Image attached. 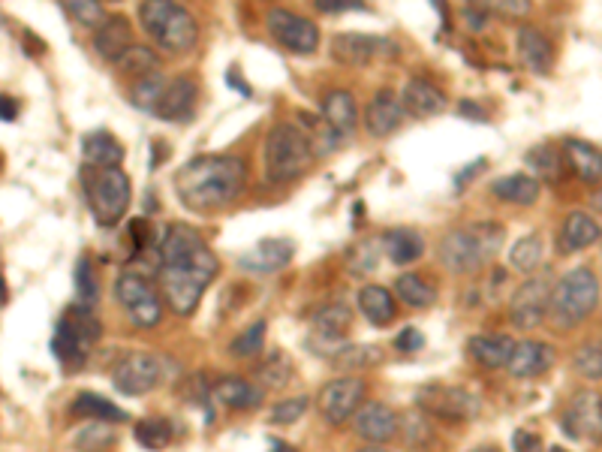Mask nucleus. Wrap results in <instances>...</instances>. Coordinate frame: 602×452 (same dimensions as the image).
<instances>
[{
	"instance_id": "c03bdc74",
	"label": "nucleus",
	"mask_w": 602,
	"mask_h": 452,
	"mask_svg": "<svg viewBox=\"0 0 602 452\" xmlns=\"http://www.w3.org/2000/svg\"><path fill=\"white\" fill-rule=\"evenodd\" d=\"M118 70L136 82V79H142V76H148V73H157V55H154L148 46H133V49L118 61Z\"/></svg>"
},
{
	"instance_id": "5fc2aeb1",
	"label": "nucleus",
	"mask_w": 602,
	"mask_h": 452,
	"mask_svg": "<svg viewBox=\"0 0 602 452\" xmlns=\"http://www.w3.org/2000/svg\"><path fill=\"white\" fill-rule=\"evenodd\" d=\"M395 347L401 350V353H416V350H422L425 347V335L419 332V329H404V332H398V338H395Z\"/></svg>"
},
{
	"instance_id": "e2e57ef3",
	"label": "nucleus",
	"mask_w": 602,
	"mask_h": 452,
	"mask_svg": "<svg viewBox=\"0 0 602 452\" xmlns=\"http://www.w3.org/2000/svg\"><path fill=\"white\" fill-rule=\"evenodd\" d=\"M359 452H386L383 446H365V449H359Z\"/></svg>"
},
{
	"instance_id": "39448f33",
	"label": "nucleus",
	"mask_w": 602,
	"mask_h": 452,
	"mask_svg": "<svg viewBox=\"0 0 602 452\" xmlns=\"http://www.w3.org/2000/svg\"><path fill=\"white\" fill-rule=\"evenodd\" d=\"M139 25L166 52H190L199 40L196 19L175 0H145L139 7Z\"/></svg>"
},
{
	"instance_id": "6e6d98bb",
	"label": "nucleus",
	"mask_w": 602,
	"mask_h": 452,
	"mask_svg": "<svg viewBox=\"0 0 602 452\" xmlns=\"http://www.w3.org/2000/svg\"><path fill=\"white\" fill-rule=\"evenodd\" d=\"M512 449H515V452H542V437L521 428V431L512 434Z\"/></svg>"
},
{
	"instance_id": "c9c22d12",
	"label": "nucleus",
	"mask_w": 602,
	"mask_h": 452,
	"mask_svg": "<svg viewBox=\"0 0 602 452\" xmlns=\"http://www.w3.org/2000/svg\"><path fill=\"white\" fill-rule=\"evenodd\" d=\"M73 413L85 416V419H97V422H127L130 416L112 404L109 398L97 395V392H79V398L73 401Z\"/></svg>"
},
{
	"instance_id": "0eeeda50",
	"label": "nucleus",
	"mask_w": 602,
	"mask_h": 452,
	"mask_svg": "<svg viewBox=\"0 0 602 452\" xmlns=\"http://www.w3.org/2000/svg\"><path fill=\"white\" fill-rule=\"evenodd\" d=\"M82 187L88 196V208L91 217L97 220V226H115L130 205V178L124 175L121 166H88L82 169Z\"/></svg>"
},
{
	"instance_id": "412c9836",
	"label": "nucleus",
	"mask_w": 602,
	"mask_h": 452,
	"mask_svg": "<svg viewBox=\"0 0 602 452\" xmlns=\"http://www.w3.org/2000/svg\"><path fill=\"white\" fill-rule=\"evenodd\" d=\"M94 49L100 58L118 64L133 49V25L124 16H109L94 34Z\"/></svg>"
},
{
	"instance_id": "8fccbe9b",
	"label": "nucleus",
	"mask_w": 602,
	"mask_h": 452,
	"mask_svg": "<svg viewBox=\"0 0 602 452\" xmlns=\"http://www.w3.org/2000/svg\"><path fill=\"white\" fill-rule=\"evenodd\" d=\"M470 7L476 10H491L506 19H524L533 10V0H470Z\"/></svg>"
},
{
	"instance_id": "5701e85b",
	"label": "nucleus",
	"mask_w": 602,
	"mask_h": 452,
	"mask_svg": "<svg viewBox=\"0 0 602 452\" xmlns=\"http://www.w3.org/2000/svg\"><path fill=\"white\" fill-rule=\"evenodd\" d=\"M551 365H554V350L548 344H542V341H518L506 368H509L512 377L527 380V377L545 374Z\"/></svg>"
},
{
	"instance_id": "69168bd1",
	"label": "nucleus",
	"mask_w": 602,
	"mask_h": 452,
	"mask_svg": "<svg viewBox=\"0 0 602 452\" xmlns=\"http://www.w3.org/2000/svg\"><path fill=\"white\" fill-rule=\"evenodd\" d=\"M277 452H292V449H286V446H280V440H277Z\"/></svg>"
},
{
	"instance_id": "4468645a",
	"label": "nucleus",
	"mask_w": 602,
	"mask_h": 452,
	"mask_svg": "<svg viewBox=\"0 0 602 452\" xmlns=\"http://www.w3.org/2000/svg\"><path fill=\"white\" fill-rule=\"evenodd\" d=\"M560 428L566 437L581 443L602 440V398L596 392H578L563 410Z\"/></svg>"
},
{
	"instance_id": "20e7f679",
	"label": "nucleus",
	"mask_w": 602,
	"mask_h": 452,
	"mask_svg": "<svg viewBox=\"0 0 602 452\" xmlns=\"http://www.w3.org/2000/svg\"><path fill=\"white\" fill-rule=\"evenodd\" d=\"M317 157V148L305 130L295 124H274L265 136L262 160H265V175L268 181H292L301 178Z\"/></svg>"
},
{
	"instance_id": "a19ab883",
	"label": "nucleus",
	"mask_w": 602,
	"mask_h": 452,
	"mask_svg": "<svg viewBox=\"0 0 602 452\" xmlns=\"http://www.w3.org/2000/svg\"><path fill=\"white\" fill-rule=\"evenodd\" d=\"M542 254H545L542 239H539V236H524V239H518V242L512 245V251H509V266H512L515 272H521V275H530V272L539 269Z\"/></svg>"
},
{
	"instance_id": "f704fd0d",
	"label": "nucleus",
	"mask_w": 602,
	"mask_h": 452,
	"mask_svg": "<svg viewBox=\"0 0 602 452\" xmlns=\"http://www.w3.org/2000/svg\"><path fill=\"white\" fill-rule=\"evenodd\" d=\"M395 293L407 308H431L437 302V287L416 272H407L395 281Z\"/></svg>"
},
{
	"instance_id": "2eb2a0df",
	"label": "nucleus",
	"mask_w": 602,
	"mask_h": 452,
	"mask_svg": "<svg viewBox=\"0 0 602 452\" xmlns=\"http://www.w3.org/2000/svg\"><path fill=\"white\" fill-rule=\"evenodd\" d=\"M350 326H353V311L344 302H332L314 314V332L308 338V347L332 359L344 347V335L350 332Z\"/></svg>"
},
{
	"instance_id": "9d476101",
	"label": "nucleus",
	"mask_w": 602,
	"mask_h": 452,
	"mask_svg": "<svg viewBox=\"0 0 602 452\" xmlns=\"http://www.w3.org/2000/svg\"><path fill=\"white\" fill-rule=\"evenodd\" d=\"M416 404L437 416V419H449V422H467V419H476L482 404L479 398L470 392V389H461V386H422L416 392Z\"/></svg>"
},
{
	"instance_id": "72a5a7b5",
	"label": "nucleus",
	"mask_w": 602,
	"mask_h": 452,
	"mask_svg": "<svg viewBox=\"0 0 602 452\" xmlns=\"http://www.w3.org/2000/svg\"><path fill=\"white\" fill-rule=\"evenodd\" d=\"M359 308L368 317V323H374V326H389L395 320V299L380 284H368L359 293Z\"/></svg>"
},
{
	"instance_id": "7ed1b4c3",
	"label": "nucleus",
	"mask_w": 602,
	"mask_h": 452,
	"mask_svg": "<svg viewBox=\"0 0 602 452\" xmlns=\"http://www.w3.org/2000/svg\"><path fill=\"white\" fill-rule=\"evenodd\" d=\"M503 239H506V230L500 223H491V220L470 223V226H461V230H452L440 242V260L455 275H473L488 260H494V254L503 248Z\"/></svg>"
},
{
	"instance_id": "423d86ee",
	"label": "nucleus",
	"mask_w": 602,
	"mask_h": 452,
	"mask_svg": "<svg viewBox=\"0 0 602 452\" xmlns=\"http://www.w3.org/2000/svg\"><path fill=\"white\" fill-rule=\"evenodd\" d=\"M599 302V281L587 266H578L572 272H566L554 290H551V305H548V317L557 329H572L578 326L584 317L593 314Z\"/></svg>"
},
{
	"instance_id": "b1692460",
	"label": "nucleus",
	"mask_w": 602,
	"mask_h": 452,
	"mask_svg": "<svg viewBox=\"0 0 602 452\" xmlns=\"http://www.w3.org/2000/svg\"><path fill=\"white\" fill-rule=\"evenodd\" d=\"M515 52L518 61L530 70V73H548L554 67V49L548 43V37H542L536 28H518L515 34Z\"/></svg>"
},
{
	"instance_id": "de8ad7c7",
	"label": "nucleus",
	"mask_w": 602,
	"mask_h": 452,
	"mask_svg": "<svg viewBox=\"0 0 602 452\" xmlns=\"http://www.w3.org/2000/svg\"><path fill=\"white\" fill-rule=\"evenodd\" d=\"M76 293H79V302L82 305H97V299H100V278H97V272H94V263H91V257H82L79 263H76Z\"/></svg>"
},
{
	"instance_id": "4d7b16f0",
	"label": "nucleus",
	"mask_w": 602,
	"mask_h": 452,
	"mask_svg": "<svg viewBox=\"0 0 602 452\" xmlns=\"http://www.w3.org/2000/svg\"><path fill=\"white\" fill-rule=\"evenodd\" d=\"M130 239H133V254H142L148 248V239H151V226L145 220H133L130 223Z\"/></svg>"
},
{
	"instance_id": "393cba45",
	"label": "nucleus",
	"mask_w": 602,
	"mask_h": 452,
	"mask_svg": "<svg viewBox=\"0 0 602 452\" xmlns=\"http://www.w3.org/2000/svg\"><path fill=\"white\" fill-rule=\"evenodd\" d=\"M401 100H404V109L416 118H434L446 109V94L425 79H410Z\"/></svg>"
},
{
	"instance_id": "dca6fc26",
	"label": "nucleus",
	"mask_w": 602,
	"mask_h": 452,
	"mask_svg": "<svg viewBox=\"0 0 602 452\" xmlns=\"http://www.w3.org/2000/svg\"><path fill=\"white\" fill-rule=\"evenodd\" d=\"M332 58L344 67H368L377 58L395 55V43L374 37V34H359V31H344L332 40L329 46Z\"/></svg>"
},
{
	"instance_id": "4c0bfd02",
	"label": "nucleus",
	"mask_w": 602,
	"mask_h": 452,
	"mask_svg": "<svg viewBox=\"0 0 602 452\" xmlns=\"http://www.w3.org/2000/svg\"><path fill=\"white\" fill-rule=\"evenodd\" d=\"M256 380H259L262 389H283L292 380V362H289V356L283 350L268 353L259 362V368H256Z\"/></svg>"
},
{
	"instance_id": "6e6552de",
	"label": "nucleus",
	"mask_w": 602,
	"mask_h": 452,
	"mask_svg": "<svg viewBox=\"0 0 602 452\" xmlns=\"http://www.w3.org/2000/svg\"><path fill=\"white\" fill-rule=\"evenodd\" d=\"M97 338H100V323L91 305H82V302L70 305L55 329V341H52L55 359L73 374L88 362V353L97 344Z\"/></svg>"
},
{
	"instance_id": "603ef678",
	"label": "nucleus",
	"mask_w": 602,
	"mask_h": 452,
	"mask_svg": "<svg viewBox=\"0 0 602 452\" xmlns=\"http://www.w3.org/2000/svg\"><path fill=\"white\" fill-rule=\"evenodd\" d=\"M380 248H383V245H374V242H362V245H356V248L350 251V269H353L356 275H368V272H374L377 263H380Z\"/></svg>"
},
{
	"instance_id": "cd10ccee",
	"label": "nucleus",
	"mask_w": 602,
	"mask_h": 452,
	"mask_svg": "<svg viewBox=\"0 0 602 452\" xmlns=\"http://www.w3.org/2000/svg\"><path fill=\"white\" fill-rule=\"evenodd\" d=\"M599 236H602V230H599V223H596L590 214H584V211H572V214L563 220V230H560V248H563L566 254H572V251H584V248L596 245Z\"/></svg>"
},
{
	"instance_id": "f8f14e48",
	"label": "nucleus",
	"mask_w": 602,
	"mask_h": 452,
	"mask_svg": "<svg viewBox=\"0 0 602 452\" xmlns=\"http://www.w3.org/2000/svg\"><path fill=\"white\" fill-rule=\"evenodd\" d=\"M163 380V365L157 356L151 353H127L115 368H112V383L118 392L130 395V398H139V395H148L160 386Z\"/></svg>"
},
{
	"instance_id": "49530a36",
	"label": "nucleus",
	"mask_w": 602,
	"mask_h": 452,
	"mask_svg": "<svg viewBox=\"0 0 602 452\" xmlns=\"http://www.w3.org/2000/svg\"><path fill=\"white\" fill-rule=\"evenodd\" d=\"M61 7L67 10V16L73 22H79L82 28H100L106 22L103 4L100 0H61Z\"/></svg>"
},
{
	"instance_id": "1a4fd4ad",
	"label": "nucleus",
	"mask_w": 602,
	"mask_h": 452,
	"mask_svg": "<svg viewBox=\"0 0 602 452\" xmlns=\"http://www.w3.org/2000/svg\"><path fill=\"white\" fill-rule=\"evenodd\" d=\"M115 299L118 305L127 311L130 323L136 329H154L163 320V296L157 293V287L139 275V272H124L115 281Z\"/></svg>"
},
{
	"instance_id": "7c9ffc66",
	"label": "nucleus",
	"mask_w": 602,
	"mask_h": 452,
	"mask_svg": "<svg viewBox=\"0 0 602 452\" xmlns=\"http://www.w3.org/2000/svg\"><path fill=\"white\" fill-rule=\"evenodd\" d=\"M82 157L88 166H97V169H106V166H121L124 160V148L121 142L106 133V130H94L82 139Z\"/></svg>"
},
{
	"instance_id": "338daca9",
	"label": "nucleus",
	"mask_w": 602,
	"mask_h": 452,
	"mask_svg": "<svg viewBox=\"0 0 602 452\" xmlns=\"http://www.w3.org/2000/svg\"><path fill=\"white\" fill-rule=\"evenodd\" d=\"M551 452H566V449H551Z\"/></svg>"
},
{
	"instance_id": "864d4df0",
	"label": "nucleus",
	"mask_w": 602,
	"mask_h": 452,
	"mask_svg": "<svg viewBox=\"0 0 602 452\" xmlns=\"http://www.w3.org/2000/svg\"><path fill=\"white\" fill-rule=\"evenodd\" d=\"M314 7L326 16H341V13H365V0H314Z\"/></svg>"
},
{
	"instance_id": "c85d7f7f",
	"label": "nucleus",
	"mask_w": 602,
	"mask_h": 452,
	"mask_svg": "<svg viewBox=\"0 0 602 452\" xmlns=\"http://www.w3.org/2000/svg\"><path fill=\"white\" fill-rule=\"evenodd\" d=\"M515 350V341L509 335H473L467 341V353L482 365V368H503L509 365V356Z\"/></svg>"
},
{
	"instance_id": "13d9d810",
	"label": "nucleus",
	"mask_w": 602,
	"mask_h": 452,
	"mask_svg": "<svg viewBox=\"0 0 602 452\" xmlns=\"http://www.w3.org/2000/svg\"><path fill=\"white\" fill-rule=\"evenodd\" d=\"M458 112H461L464 118H476V121H485V118H488V115H485V112H479V109H476V103H470V100H464Z\"/></svg>"
},
{
	"instance_id": "e433bc0d",
	"label": "nucleus",
	"mask_w": 602,
	"mask_h": 452,
	"mask_svg": "<svg viewBox=\"0 0 602 452\" xmlns=\"http://www.w3.org/2000/svg\"><path fill=\"white\" fill-rule=\"evenodd\" d=\"M386 356L380 347L374 344H344L335 356H332V365L338 371H362V368H374L380 365Z\"/></svg>"
},
{
	"instance_id": "3c124183",
	"label": "nucleus",
	"mask_w": 602,
	"mask_h": 452,
	"mask_svg": "<svg viewBox=\"0 0 602 452\" xmlns=\"http://www.w3.org/2000/svg\"><path fill=\"white\" fill-rule=\"evenodd\" d=\"M305 410H308V398H305V395L283 398V401H277V404L271 407L268 419H271L274 425H292V422H298L301 416H305Z\"/></svg>"
},
{
	"instance_id": "bb28decb",
	"label": "nucleus",
	"mask_w": 602,
	"mask_h": 452,
	"mask_svg": "<svg viewBox=\"0 0 602 452\" xmlns=\"http://www.w3.org/2000/svg\"><path fill=\"white\" fill-rule=\"evenodd\" d=\"M380 245H383L386 257L395 266H410V263H416L425 254V239L416 230H410V226H398V230L383 233Z\"/></svg>"
},
{
	"instance_id": "09e8293b",
	"label": "nucleus",
	"mask_w": 602,
	"mask_h": 452,
	"mask_svg": "<svg viewBox=\"0 0 602 452\" xmlns=\"http://www.w3.org/2000/svg\"><path fill=\"white\" fill-rule=\"evenodd\" d=\"M575 371L587 380H602V347L599 344H584L578 347L575 359H572Z\"/></svg>"
},
{
	"instance_id": "a18cd8bd",
	"label": "nucleus",
	"mask_w": 602,
	"mask_h": 452,
	"mask_svg": "<svg viewBox=\"0 0 602 452\" xmlns=\"http://www.w3.org/2000/svg\"><path fill=\"white\" fill-rule=\"evenodd\" d=\"M115 443V431L109 422H91L76 434V449L79 452H106Z\"/></svg>"
},
{
	"instance_id": "9b49d317",
	"label": "nucleus",
	"mask_w": 602,
	"mask_h": 452,
	"mask_svg": "<svg viewBox=\"0 0 602 452\" xmlns=\"http://www.w3.org/2000/svg\"><path fill=\"white\" fill-rule=\"evenodd\" d=\"M265 28L283 49L295 55H314L320 46V28L311 19L295 16L289 10H271L265 16Z\"/></svg>"
},
{
	"instance_id": "0e129e2a",
	"label": "nucleus",
	"mask_w": 602,
	"mask_h": 452,
	"mask_svg": "<svg viewBox=\"0 0 602 452\" xmlns=\"http://www.w3.org/2000/svg\"><path fill=\"white\" fill-rule=\"evenodd\" d=\"M593 205H596V208L602 211V193H596V196H593Z\"/></svg>"
},
{
	"instance_id": "58836bf2",
	"label": "nucleus",
	"mask_w": 602,
	"mask_h": 452,
	"mask_svg": "<svg viewBox=\"0 0 602 452\" xmlns=\"http://www.w3.org/2000/svg\"><path fill=\"white\" fill-rule=\"evenodd\" d=\"M166 88H169V82H166V79L160 76V70H157V73H148V76L136 79L130 97H133V103H136L142 112L154 115L157 106H160V100H163V94H166Z\"/></svg>"
},
{
	"instance_id": "c756f323",
	"label": "nucleus",
	"mask_w": 602,
	"mask_h": 452,
	"mask_svg": "<svg viewBox=\"0 0 602 452\" xmlns=\"http://www.w3.org/2000/svg\"><path fill=\"white\" fill-rule=\"evenodd\" d=\"M214 398L229 407V410H256L262 404V392L259 386H253L250 380L241 377H223L214 383Z\"/></svg>"
},
{
	"instance_id": "f03ea898",
	"label": "nucleus",
	"mask_w": 602,
	"mask_h": 452,
	"mask_svg": "<svg viewBox=\"0 0 602 452\" xmlns=\"http://www.w3.org/2000/svg\"><path fill=\"white\" fill-rule=\"evenodd\" d=\"M247 184V163L232 154H199L175 175V193L190 211H217L238 199Z\"/></svg>"
},
{
	"instance_id": "6ab92c4d",
	"label": "nucleus",
	"mask_w": 602,
	"mask_h": 452,
	"mask_svg": "<svg viewBox=\"0 0 602 452\" xmlns=\"http://www.w3.org/2000/svg\"><path fill=\"white\" fill-rule=\"evenodd\" d=\"M398 425H401L398 413H395L389 404H383V401H365V404L359 407V413L353 416L356 434L365 437V440H371V443H386V440H392V437L398 434Z\"/></svg>"
},
{
	"instance_id": "bf43d9fd",
	"label": "nucleus",
	"mask_w": 602,
	"mask_h": 452,
	"mask_svg": "<svg viewBox=\"0 0 602 452\" xmlns=\"http://www.w3.org/2000/svg\"><path fill=\"white\" fill-rule=\"evenodd\" d=\"M0 106H4V121H7V124H10V121H16V115H19V109H16V100L4 97V100H0Z\"/></svg>"
},
{
	"instance_id": "a878e982",
	"label": "nucleus",
	"mask_w": 602,
	"mask_h": 452,
	"mask_svg": "<svg viewBox=\"0 0 602 452\" xmlns=\"http://www.w3.org/2000/svg\"><path fill=\"white\" fill-rule=\"evenodd\" d=\"M323 118L326 124L344 139L356 130V121H359V106H356V97L350 91H329L323 97Z\"/></svg>"
},
{
	"instance_id": "473e14b6",
	"label": "nucleus",
	"mask_w": 602,
	"mask_h": 452,
	"mask_svg": "<svg viewBox=\"0 0 602 452\" xmlns=\"http://www.w3.org/2000/svg\"><path fill=\"white\" fill-rule=\"evenodd\" d=\"M566 160L572 163L581 181L596 184L602 178V151L596 145L581 139H566Z\"/></svg>"
},
{
	"instance_id": "f3484780",
	"label": "nucleus",
	"mask_w": 602,
	"mask_h": 452,
	"mask_svg": "<svg viewBox=\"0 0 602 452\" xmlns=\"http://www.w3.org/2000/svg\"><path fill=\"white\" fill-rule=\"evenodd\" d=\"M551 290L554 287L545 278H533V281L521 284L509 302V323L518 329H536L542 323V317L548 314Z\"/></svg>"
},
{
	"instance_id": "79ce46f5",
	"label": "nucleus",
	"mask_w": 602,
	"mask_h": 452,
	"mask_svg": "<svg viewBox=\"0 0 602 452\" xmlns=\"http://www.w3.org/2000/svg\"><path fill=\"white\" fill-rule=\"evenodd\" d=\"M133 434H136V440H139L145 449H163V446L172 443V434H175V431H172V422H169L166 416H145V419L136 422Z\"/></svg>"
},
{
	"instance_id": "37998d69",
	"label": "nucleus",
	"mask_w": 602,
	"mask_h": 452,
	"mask_svg": "<svg viewBox=\"0 0 602 452\" xmlns=\"http://www.w3.org/2000/svg\"><path fill=\"white\" fill-rule=\"evenodd\" d=\"M262 344H265V320H256L253 326H247L241 335L229 341V353L235 359H253L262 353Z\"/></svg>"
},
{
	"instance_id": "052dcab7",
	"label": "nucleus",
	"mask_w": 602,
	"mask_h": 452,
	"mask_svg": "<svg viewBox=\"0 0 602 452\" xmlns=\"http://www.w3.org/2000/svg\"><path fill=\"white\" fill-rule=\"evenodd\" d=\"M479 169H485V160H476V166H473V169H464V172L458 175V187H464L467 181H473V175H476Z\"/></svg>"
},
{
	"instance_id": "a211bd4d",
	"label": "nucleus",
	"mask_w": 602,
	"mask_h": 452,
	"mask_svg": "<svg viewBox=\"0 0 602 452\" xmlns=\"http://www.w3.org/2000/svg\"><path fill=\"white\" fill-rule=\"evenodd\" d=\"M292 257H295V245L289 239H262L238 257V266L253 275H271L289 266Z\"/></svg>"
},
{
	"instance_id": "ea45409f",
	"label": "nucleus",
	"mask_w": 602,
	"mask_h": 452,
	"mask_svg": "<svg viewBox=\"0 0 602 452\" xmlns=\"http://www.w3.org/2000/svg\"><path fill=\"white\" fill-rule=\"evenodd\" d=\"M527 163H530V169H533L539 178H545L548 184H557V181L563 178V166H566L563 154H557V148H551V145H536V148H530Z\"/></svg>"
},
{
	"instance_id": "2f4dec72",
	"label": "nucleus",
	"mask_w": 602,
	"mask_h": 452,
	"mask_svg": "<svg viewBox=\"0 0 602 452\" xmlns=\"http://www.w3.org/2000/svg\"><path fill=\"white\" fill-rule=\"evenodd\" d=\"M491 193L503 202H512V205H533L539 199V181L524 175V172H512V175H503L491 184Z\"/></svg>"
},
{
	"instance_id": "ddd939ff",
	"label": "nucleus",
	"mask_w": 602,
	"mask_h": 452,
	"mask_svg": "<svg viewBox=\"0 0 602 452\" xmlns=\"http://www.w3.org/2000/svg\"><path fill=\"white\" fill-rule=\"evenodd\" d=\"M365 380L362 377H338L329 380L320 389V413L332 422V425H344L347 419H353L359 413V407L365 404Z\"/></svg>"
},
{
	"instance_id": "aec40b11",
	"label": "nucleus",
	"mask_w": 602,
	"mask_h": 452,
	"mask_svg": "<svg viewBox=\"0 0 602 452\" xmlns=\"http://www.w3.org/2000/svg\"><path fill=\"white\" fill-rule=\"evenodd\" d=\"M404 115H407L404 100H401L395 91L383 88V91L374 94V100H371L368 109H365V127H368L371 136L383 139V136H392V133L401 127Z\"/></svg>"
},
{
	"instance_id": "f257e3e1",
	"label": "nucleus",
	"mask_w": 602,
	"mask_h": 452,
	"mask_svg": "<svg viewBox=\"0 0 602 452\" xmlns=\"http://www.w3.org/2000/svg\"><path fill=\"white\" fill-rule=\"evenodd\" d=\"M157 266H160L163 299L181 317H190L199 308L202 293L220 272V263L208 251L202 236L184 223H175L166 230L157 251Z\"/></svg>"
},
{
	"instance_id": "680f3d73",
	"label": "nucleus",
	"mask_w": 602,
	"mask_h": 452,
	"mask_svg": "<svg viewBox=\"0 0 602 452\" xmlns=\"http://www.w3.org/2000/svg\"><path fill=\"white\" fill-rule=\"evenodd\" d=\"M470 452H500V449H497L494 443H479V446H476V449H470Z\"/></svg>"
},
{
	"instance_id": "4be33fe9",
	"label": "nucleus",
	"mask_w": 602,
	"mask_h": 452,
	"mask_svg": "<svg viewBox=\"0 0 602 452\" xmlns=\"http://www.w3.org/2000/svg\"><path fill=\"white\" fill-rule=\"evenodd\" d=\"M196 94H199L196 82L187 79V76H178V79L169 82V88H166V94H163V100H160L154 115L160 121H190L193 112H196Z\"/></svg>"
}]
</instances>
